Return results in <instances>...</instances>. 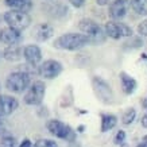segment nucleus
<instances>
[{"mask_svg":"<svg viewBox=\"0 0 147 147\" xmlns=\"http://www.w3.org/2000/svg\"><path fill=\"white\" fill-rule=\"evenodd\" d=\"M92 43V40L88 35L81 34V32H66L62 35L57 36L53 42V46L59 50H69V51H76L82 49L84 46Z\"/></svg>","mask_w":147,"mask_h":147,"instance_id":"nucleus-1","label":"nucleus"},{"mask_svg":"<svg viewBox=\"0 0 147 147\" xmlns=\"http://www.w3.org/2000/svg\"><path fill=\"white\" fill-rule=\"evenodd\" d=\"M31 85V76L23 70H15L5 78V88L13 93H22Z\"/></svg>","mask_w":147,"mask_h":147,"instance_id":"nucleus-2","label":"nucleus"},{"mask_svg":"<svg viewBox=\"0 0 147 147\" xmlns=\"http://www.w3.org/2000/svg\"><path fill=\"white\" fill-rule=\"evenodd\" d=\"M78 28L82 31V34L89 36L92 43H94V45L101 43L105 39V31L102 30V27L96 20H93V19H90V18L80 19Z\"/></svg>","mask_w":147,"mask_h":147,"instance_id":"nucleus-3","label":"nucleus"},{"mask_svg":"<svg viewBox=\"0 0 147 147\" xmlns=\"http://www.w3.org/2000/svg\"><path fill=\"white\" fill-rule=\"evenodd\" d=\"M46 128L53 136H55L58 139H63L66 142H74L76 140V131H73L70 125L58 120V119L49 120L47 124H46Z\"/></svg>","mask_w":147,"mask_h":147,"instance_id":"nucleus-4","label":"nucleus"},{"mask_svg":"<svg viewBox=\"0 0 147 147\" xmlns=\"http://www.w3.org/2000/svg\"><path fill=\"white\" fill-rule=\"evenodd\" d=\"M3 20L7 23V26L19 30V31L26 30L31 24V16L27 12L18 11V9H8L7 12H4Z\"/></svg>","mask_w":147,"mask_h":147,"instance_id":"nucleus-5","label":"nucleus"},{"mask_svg":"<svg viewBox=\"0 0 147 147\" xmlns=\"http://www.w3.org/2000/svg\"><path fill=\"white\" fill-rule=\"evenodd\" d=\"M92 88L96 94V97L104 104H111L113 101V92L111 85L100 76L92 77Z\"/></svg>","mask_w":147,"mask_h":147,"instance_id":"nucleus-6","label":"nucleus"},{"mask_svg":"<svg viewBox=\"0 0 147 147\" xmlns=\"http://www.w3.org/2000/svg\"><path fill=\"white\" fill-rule=\"evenodd\" d=\"M45 93H46L45 82L40 80H35L32 81L30 88L27 89L23 100H24V102L27 105H40L42 101H43Z\"/></svg>","mask_w":147,"mask_h":147,"instance_id":"nucleus-7","label":"nucleus"},{"mask_svg":"<svg viewBox=\"0 0 147 147\" xmlns=\"http://www.w3.org/2000/svg\"><path fill=\"white\" fill-rule=\"evenodd\" d=\"M104 31L105 35L112 38V39H120L123 36H132L134 31L129 26H127L125 23L121 22H116V20H108L104 26Z\"/></svg>","mask_w":147,"mask_h":147,"instance_id":"nucleus-8","label":"nucleus"},{"mask_svg":"<svg viewBox=\"0 0 147 147\" xmlns=\"http://www.w3.org/2000/svg\"><path fill=\"white\" fill-rule=\"evenodd\" d=\"M63 70V65L57 59H46L38 65V74L40 77H45L47 80L57 78Z\"/></svg>","mask_w":147,"mask_h":147,"instance_id":"nucleus-9","label":"nucleus"},{"mask_svg":"<svg viewBox=\"0 0 147 147\" xmlns=\"http://www.w3.org/2000/svg\"><path fill=\"white\" fill-rule=\"evenodd\" d=\"M23 40V34L19 30H15L12 27H3L0 28V43L7 46H15L19 45Z\"/></svg>","mask_w":147,"mask_h":147,"instance_id":"nucleus-10","label":"nucleus"},{"mask_svg":"<svg viewBox=\"0 0 147 147\" xmlns=\"http://www.w3.org/2000/svg\"><path fill=\"white\" fill-rule=\"evenodd\" d=\"M129 5V0H112L109 8H108V15L113 20H120L125 16L127 9Z\"/></svg>","mask_w":147,"mask_h":147,"instance_id":"nucleus-11","label":"nucleus"},{"mask_svg":"<svg viewBox=\"0 0 147 147\" xmlns=\"http://www.w3.org/2000/svg\"><path fill=\"white\" fill-rule=\"evenodd\" d=\"M23 58L27 63L38 66V63L42 61V50L38 45H26L23 49Z\"/></svg>","mask_w":147,"mask_h":147,"instance_id":"nucleus-12","label":"nucleus"},{"mask_svg":"<svg viewBox=\"0 0 147 147\" xmlns=\"http://www.w3.org/2000/svg\"><path fill=\"white\" fill-rule=\"evenodd\" d=\"M19 107V101L9 94L0 93V113L1 116H8Z\"/></svg>","mask_w":147,"mask_h":147,"instance_id":"nucleus-13","label":"nucleus"},{"mask_svg":"<svg viewBox=\"0 0 147 147\" xmlns=\"http://www.w3.org/2000/svg\"><path fill=\"white\" fill-rule=\"evenodd\" d=\"M32 34L38 42H46L54 35V27L49 23H39L35 26Z\"/></svg>","mask_w":147,"mask_h":147,"instance_id":"nucleus-14","label":"nucleus"},{"mask_svg":"<svg viewBox=\"0 0 147 147\" xmlns=\"http://www.w3.org/2000/svg\"><path fill=\"white\" fill-rule=\"evenodd\" d=\"M120 82H121V89L125 94H132L136 90V86H138V82L134 77H131L128 73L125 71H120Z\"/></svg>","mask_w":147,"mask_h":147,"instance_id":"nucleus-15","label":"nucleus"},{"mask_svg":"<svg viewBox=\"0 0 147 147\" xmlns=\"http://www.w3.org/2000/svg\"><path fill=\"white\" fill-rule=\"evenodd\" d=\"M23 49H24V47H22V46H19V45L7 46V47L3 50V55H1V57L4 58L5 61H9V62L19 61V59L23 57Z\"/></svg>","mask_w":147,"mask_h":147,"instance_id":"nucleus-16","label":"nucleus"},{"mask_svg":"<svg viewBox=\"0 0 147 147\" xmlns=\"http://www.w3.org/2000/svg\"><path fill=\"white\" fill-rule=\"evenodd\" d=\"M4 3L11 9H18L23 12H28L32 8V0H4Z\"/></svg>","mask_w":147,"mask_h":147,"instance_id":"nucleus-17","label":"nucleus"},{"mask_svg":"<svg viewBox=\"0 0 147 147\" xmlns=\"http://www.w3.org/2000/svg\"><path fill=\"white\" fill-rule=\"evenodd\" d=\"M116 124H117V117L115 115H112V113H102L101 115V127H100L101 132L111 131Z\"/></svg>","mask_w":147,"mask_h":147,"instance_id":"nucleus-18","label":"nucleus"},{"mask_svg":"<svg viewBox=\"0 0 147 147\" xmlns=\"http://www.w3.org/2000/svg\"><path fill=\"white\" fill-rule=\"evenodd\" d=\"M67 12H69V8L63 4L51 5V7L49 8V15L50 16H53V18H55V19L63 18L65 15H67Z\"/></svg>","mask_w":147,"mask_h":147,"instance_id":"nucleus-19","label":"nucleus"},{"mask_svg":"<svg viewBox=\"0 0 147 147\" xmlns=\"http://www.w3.org/2000/svg\"><path fill=\"white\" fill-rule=\"evenodd\" d=\"M129 5L139 15L147 13V0H129Z\"/></svg>","mask_w":147,"mask_h":147,"instance_id":"nucleus-20","label":"nucleus"},{"mask_svg":"<svg viewBox=\"0 0 147 147\" xmlns=\"http://www.w3.org/2000/svg\"><path fill=\"white\" fill-rule=\"evenodd\" d=\"M143 46V39L142 36H129L128 39L124 42V45L123 47L127 50H134V49H139V47H142Z\"/></svg>","mask_w":147,"mask_h":147,"instance_id":"nucleus-21","label":"nucleus"},{"mask_svg":"<svg viewBox=\"0 0 147 147\" xmlns=\"http://www.w3.org/2000/svg\"><path fill=\"white\" fill-rule=\"evenodd\" d=\"M71 104H73V88L71 85H67L65 86L63 94L61 97V107H69Z\"/></svg>","mask_w":147,"mask_h":147,"instance_id":"nucleus-22","label":"nucleus"},{"mask_svg":"<svg viewBox=\"0 0 147 147\" xmlns=\"http://www.w3.org/2000/svg\"><path fill=\"white\" fill-rule=\"evenodd\" d=\"M135 117H136V111H135V108H128V109L124 112L123 117H121V123L125 125H128L135 120Z\"/></svg>","mask_w":147,"mask_h":147,"instance_id":"nucleus-23","label":"nucleus"},{"mask_svg":"<svg viewBox=\"0 0 147 147\" xmlns=\"http://www.w3.org/2000/svg\"><path fill=\"white\" fill-rule=\"evenodd\" d=\"M0 147H18L16 139L13 138L12 135L4 136V138H1V140H0Z\"/></svg>","mask_w":147,"mask_h":147,"instance_id":"nucleus-24","label":"nucleus"},{"mask_svg":"<svg viewBox=\"0 0 147 147\" xmlns=\"http://www.w3.org/2000/svg\"><path fill=\"white\" fill-rule=\"evenodd\" d=\"M32 147H58V144L51 139H39L34 143Z\"/></svg>","mask_w":147,"mask_h":147,"instance_id":"nucleus-25","label":"nucleus"},{"mask_svg":"<svg viewBox=\"0 0 147 147\" xmlns=\"http://www.w3.org/2000/svg\"><path fill=\"white\" fill-rule=\"evenodd\" d=\"M125 132L123 131V129H120V131H117V134L115 135V138H113V142H115V144H117V146H121L123 143H125Z\"/></svg>","mask_w":147,"mask_h":147,"instance_id":"nucleus-26","label":"nucleus"},{"mask_svg":"<svg viewBox=\"0 0 147 147\" xmlns=\"http://www.w3.org/2000/svg\"><path fill=\"white\" fill-rule=\"evenodd\" d=\"M136 30H138V34H140V36H147V19L139 23Z\"/></svg>","mask_w":147,"mask_h":147,"instance_id":"nucleus-27","label":"nucleus"},{"mask_svg":"<svg viewBox=\"0 0 147 147\" xmlns=\"http://www.w3.org/2000/svg\"><path fill=\"white\" fill-rule=\"evenodd\" d=\"M67 1H69L73 7H76V8H81V7L85 4V0H67Z\"/></svg>","mask_w":147,"mask_h":147,"instance_id":"nucleus-28","label":"nucleus"},{"mask_svg":"<svg viewBox=\"0 0 147 147\" xmlns=\"http://www.w3.org/2000/svg\"><path fill=\"white\" fill-rule=\"evenodd\" d=\"M18 147H32V143L30 139H23V142H20Z\"/></svg>","mask_w":147,"mask_h":147,"instance_id":"nucleus-29","label":"nucleus"},{"mask_svg":"<svg viewBox=\"0 0 147 147\" xmlns=\"http://www.w3.org/2000/svg\"><path fill=\"white\" fill-rule=\"evenodd\" d=\"M140 123H142V127L147 128V112L142 116V120H140Z\"/></svg>","mask_w":147,"mask_h":147,"instance_id":"nucleus-30","label":"nucleus"},{"mask_svg":"<svg viewBox=\"0 0 147 147\" xmlns=\"http://www.w3.org/2000/svg\"><path fill=\"white\" fill-rule=\"evenodd\" d=\"M112 0H96V3L98 5H107V4H111Z\"/></svg>","mask_w":147,"mask_h":147,"instance_id":"nucleus-31","label":"nucleus"},{"mask_svg":"<svg viewBox=\"0 0 147 147\" xmlns=\"http://www.w3.org/2000/svg\"><path fill=\"white\" fill-rule=\"evenodd\" d=\"M84 131H85V125L84 124H81V125L77 127V132H84Z\"/></svg>","mask_w":147,"mask_h":147,"instance_id":"nucleus-32","label":"nucleus"},{"mask_svg":"<svg viewBox=\"0 0 147 147\" xmlns=\"http://www.w3.org/2000/svg\"><path fill=\"white\" fill-rule=\"evenodd\" d=\"M136 147H147V143H144V142H142V143H139Z\"/></svg>","mask_w":147,"mask_h":147,"instance_id":"nucleus-33","label":"nucleus"},{"mask_svg":"<svg viewBox=\"0 0 147 147\" xmlns=\"http://www.w3.org/2000/svg\"><path fill=\"white\" fill-rule=\"evenodd\" d=\"M142 105H143V107H144V108H147V97H146V98H144V100H143V102H142Z\"/></svg>","mask_w":147,"mask_h":147,"instance_id":"nucleus-34","label":"nucleus"},{"mask_svg":"<svg viewBox=\"0 0 147 147\" xmlns=\"http://www.w3.org/2000/svg\"><path fill=\"white\" fill-rule=\"evenodd\" d=\"M143 142L147 143V135H144V136H143Z\"/></svg>","mask_w":147,"mask_h":147,"instance_id":"nucleus-35","label":"nucleus"},{"mask_svg":"<svg viewBox=\"0 0 147 147\" xmlns=\"http://www.w3.org/2000/svg\"><path fill=\"white\" fill-rule=\"evenodd\" d=\"M3 125V120H1V113H0V127Z\"/></svg>","mask_w":147,"mask_h":147,"instance_id":"nucleus-36","label":"nucleus"},{"mask_svg":"<svg viewBox=\"0 0 147 147\" xmlns=\"http://www.w3.org/2000/svg\"><path fill=\"white\" fill-rule=\"evenodd\" d=\"M120 147H127V144H125V143H123V144H121Z\"/></svg>","mask_w":147,"mask_h":147,"instance_id":"nucleus-37","label":"nucleus"},{"mask_svg":"<svg viewBox=\"0 0 147 147\" xmlns=\"http://www.w3.org/2000/svg\"><path fill=\"white\" fill-rule=\"evenodd\" d=\"M0 89H1V84H0Z\"/></svg>","mask_w":147,"mask_h":147,"instance_id":"nucleus-38","label":"nucleus"}]
</instances>
